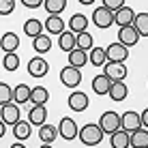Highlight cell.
Masks as SVG:
<instances>
[{
  "label": "cell",
  "instance_id": "obj_19",
  "mask_svg": "<svg viewBox=\"0 0 148 148\" xmlns=\"http://www.w3.org/2000/svg\"><path fill=\"white\" fill-rule=\"evenodd\" d=\"M110 146L112 148H129L131 146V133L127 131H116V133L110 135Z\"/></svg>",
  "mask_w": 148,
  "mask_h": 148
},
{
  "label": "cell",
  "instance_id": "obj_29",
  "mask_svg": "<svg viewBox=\"0 0 148 148\" xmlns=\"http://www.w3.org/2000/svg\"><path fill=\"white\" fill-rule=\"evenodd\" d=\"M43 24L39 22V19H28L26 24H24V32H26V37H32V39H37L39 34H43Z\"/></svg>",
  "mask_w": 148,
  "mask_h": 148
},
{
  "label": "cell",
  "instance_id": "obj_41",
  "mask_svg": "<svg viewBox=\"0 0 148 148\" xmlns=\"http://www.w3.org/2000/svg\"><path fill=\"white\" fill-rule=\"evenodd\" d=\"M77 2H79V4H86V7H90V4H92L95 0H77Z\"/></svg>",
  "mask_w": 148,
  "mask_h": 148
},
{
  "label": "cell",
  "instance_id": "obj_4",
  "mask_svg": "<svg viewBox=\"0 0 148 148\" xmlns=\"http://www.w3.org/2000/svg\"><path fill=\"white\" fill-rule=\"evenodd\" d=\"M105 56H108V62H125L129 58V47H125L122 43H112L105 47Z\"/></svg>",
  "mask_w": 148,
  "mask_h": 148
},
{
  "label": "cell",
  "instance_id": "obj_8",
  "mask_svg": "<svg viewBox=\"0 0 148 148\" xmlns=\"http://www.w3.org/2000/svg\"><path fill=\"white\" fill-rule=\"evenodd\" d=\"M60 82H62L64 86H69V88H75V86H79L82 82V71L67 64L62 71H60Z\"/></svg>",
  "mask_w": 148,
  "mask_h": 148
},
{
  "label": "cell",
  "instance_id": "obj_13",
  "mask_svg": "<svg viewBox=\"0 0 148 148\" xmlns=\"http://www.w3.org/2000/svg\"><path fill=\"white\" fill-rule=\"evenodd\" d=\"M88 97H86L84 92H77V90H75V92H71L69 95V108L73 110V112H84V110H88Z\"/></svg>",
  "mask_w": 148,
  "mask_h": 148
},
{
  "label": "cell",
  "instance_id": "obj_37",
  "mask_svg": "<svg viewBox=\"0 0 148 148\" xmlns=\"http://www.w3.org/2000/svg\"><path fill=\"white\" fill-rule=\"evenodd\" d=\"M103 7H105V9H110L112 13H116L118 9L125 7V0H103Z\"/></svg>",
  "mask_w": 148,
  "mask_h": 148
},
{
  "label": "cell",
  "instance_id": "obj_16",
  "mask_svg": "<svg viewBox=\"0 0 148 148\" xmlns=\"http://www.w3.org/2000/svg\"><path fill=\"white\" fill-rule=\"evenodd\" d=\"M69 30L73 34H79V32H86V28H88V17H86L84 13H75V15H71V19H69Z\"/></svg>",
  "mask_w": 148,
  "mask_h": 148
},
{
  "label": "cell",
  "instance_id": "obj_6",
  "mask_svg": "<svg viewBox=\"0 0 148 148\" xmlns=\"http://www.w3.org/2000/svg\"><path fill=\"white\" fill-rule=\"evenodd\" d=\"M0 120H2L4 125H11V127L17 125V122L22 120L19 118V105L13 103V101L7 103V105H2V108H0Z\"/></svg>",
  "mask_w": 148,
  "mask_h": 148
},
{
  "label": "cell",
  "instance_id": "obj_33",
  "mask_svg": "<svg viewBox=\"0 0 148 148\" xmlns=\"http://www.w3.org/2000/svg\"><path fill=\"white\" fill-rule=\"evenodd\" d=\"M77 47H79V49H84V52H90V49L95 47V45H92V34H90L88 30L77 34Z\"/></svg>",
  "mask_w": 148,
  "mask_h": 148
},
{
  "label": "cell",
  "instance_id": "obj_17",
  "mask_svg": "<svg viewBox=\"0 0 148 148\" xmlns=\"http://www.w3.org/2000/svg\"><path fill=\"white\" fill-rule=\"evenodd\" d=\"M43 26H45V30H47L49 34H58V37L64 32V28H67L60 15H49V17L45 19V24H43Z\"/></svg>",
  "mask_w": 148,
  "mask_h": 148
},
{
  "label": "cell",
  "instance_id": "obj_34",
  "mask_svg": "<svg viewBox=\"0 0 148 148\" xmlns=\"http://www.w3.org/2000/svg\"><path fill=\"white\" fill-rule=\"evenodd\" d=\"M2 64H4V69L11 73V71H17L19 67V58H17V54L11 52V54H4V60H2Z\"/></svg>",
  "mask_w": 148,
  "mask_h": 148
},
{
  "label": "cell",
  "instance_id": "obj_20",
  "mask_svg": "<svg viewBox=\"0 0 148 148\" xmlns=\"http://www.w3.org/2000/svg\"><path fill=\"white\" fill-rule=\"evenodd\" d=\"M127 92H129V88H127V84L120 79V82H112L108 97H110V99H114V101H125L127 99Z\"/></svg>",
  "mask_w": 148,
  "mask_h": 148
},
{
  "label": "cell",
  "instance_id": "obj_2",
  "mask_svg": "<svg viewBox=\"0 0 148 148\" xmlns=\"http://www.w3.org/2000/svg\"><path fill=\"white\" fill-rule=\"evenodd\" d=\"M99 127L103 129V133H116L120 131V116L116 112H103L101 114V120H99Z\"/></svg>",
  "mask_w": 148,
  "mask_h": 148
},
{
  "label": "cell",
  "instance_id": "obj_40",
  "mask_svg": "<svg viewBox=\"0 0 148 148\" xmlns=\"http://www.w3.org/2000/svg\"><path fill=\"white\" fill-rule=\"evenodd\" d=\"M4 133H7V125H4V122L0 120V140L4 137Z\"/></svg>",
  "mask_w": 148,
  "mask_h": 148
},
{
  "label": "cell",
  "instance_id": "obj_21",
  "mask_svg": "<svg viewBox=\"0 0 148 148\" xmlns=\"http://www.w3.org/2000/svg\"><path fill=\"white\" fill-rule=\"evenodd\" d=\"M58 127H54V125H47L45 122L43 127H39V137H41V142L43 144H54V140L58 137Z\"/></svg>",
  "mask_w": 148,
  "mask_h": 148
},
{
  "label": "cell",
  "instance_id": "obj_22",
  "mask_svg": "<svg viewBox=\"0 0 148 148\" xmlns=\"http://www.w3.org/2000/svg\"><path fill=\"white\" fill-rule=\"evenodd\" d=\"M30 133H32V125H30V120H19L17 125H13V135L17 137L19 142L28 140Z\"/></svg>",
  "mask_w": 148,
  "mask_h": 148
},
{
  "label": "cell",
  "instance_id": "obj_9",
  "mask_svg": "<svg viewBox=\"0 0 148 148\" xmlns=\"http://www.w3.org/2000/svg\"><path fill=\"white\" fill-rule=\"evenodd\" d=\"M135 11L131 7H122V9H118V11L114 13V24L116 26H120V28H125V26H133V19H135Z\"/></svg>",
  "mask_w": 148,
  "mask_h": 148
},
{
  "label": "cell",
  "instance_id": "obj_35",
  "mask_svg": "<svg viewBox=\"0 0 148 148\" xmlns=\"http://www.w3.org/2000/svg\"><path fill=\"white\" fill-rule=\"evenodd\" d=\"M13 101V90H11V86H7L4 82H0V108L2 105H7V103H11Z\"/></svg>",
  "mask_w": 148,
  "mask_h": 148
},
{
  "label": "cell",
  "instance_id": "obj_27",
  "mask_svg": "<svg viewBox=\"0 0 148 148\" xmlns=\"http://www.w3.org/2000/svg\"><path fill=\"white\" fill-rule=\"evenodd\" d=\"M47 99H49V92L43 86H34V88L30 90V101H32V105H45Z\"/></svg>",
  "mask_w": 148,
  "mask_h": 148
},
{
  "label": "cell",
  "instance_id": "obj_12",
  "mask_svg": "<svg viewBox=\"0 0 148 148\" xmlns=\"http://www.w3.org/2000/svg\"><path fill=\"white\" fill-rule=\"evenodd\" d=\"M47 71H49V64L45 62V58L34 56L32 60H28V73L32 77H43V75H47Z\"/></svg>",
  "mask_w": 148,
  "mask_h": 148
},
{
  "label": "cell",
  "instance_id": "obj_1",
  "mask_svg": "<svg viewBox=\"0 0 148 148\" xmlns=\"http://www.w3.org/2000/svg\"><path fill=\"white\" fill-rule=\"evenodd\" d=\"M103 129H101L99 125H84L79 129V142L84 146H97V144H101V140H103Z\"/></svg>",
  "mask_w": 148,
  "mask_h": 148
},
{
  "label": "cell",
  "instance_id": "obj_43",
  "mask_svg": "<svg viewBox=\"0 0 148 148\" xmlns=\"http://www.w3.org/2000/svg\"><path fill=\"white\" fill-rule=\"evenodd\" d=\"M41 148H54L52 144H41Z\"/></svg>",
  "mask_w": 148,
  "mask_h": 148
},
{
  "label": "cell",
  "instance_id": "obj_28",
  "mask_svg": "<svg viewBox=\"0 0 148 148\" xmlns=\"http://www.w3.org/2000/svg\"><path fill=\"white\" fill-rule=\"evenodd\" d=\"M131 146L133 148H148V129H137L131 133Z\"/></svg>",
  "mask_w": 148,
  "mask_h": 148
},
{
  "label": "cell",
  "instance_id": "obj_5",
  "mask_svg": "<svg viewBox=\"0 0 148 148\" xmlns=\"http://www.w3.org/2000/svg\"><path fill=\"white\" fill-rule=\"evenodd\" d=\"M92 24L97 28H110L112 24H114V13L101 4V7H97L92 11Z\"/></svg>",
  "mask_w": 148,
  "mask_h": 148
},
{
  "label": "cell",
  "instance_id": "obj_18",
  "mask_svg": "<svg viewBox=\"0 0 148 148\" xmlns=\"http://www.w3.org/2000/svg\"><path fill=\"white\" fill-rule=\"evenodd\" d=\"M19 47V37L15 32H4L0 37V49H4V54H11Z\"/></svg>",
  "mask_w": 148,
  "mask_h": 148
},
{
  "label": "cell",
  "instance_id": "obj_11",
  "mask_svg": "<svg viewBox=\"0 0 148 148\" xmlns=\"http://www.w3.org/2000/svg\"><path fill=\"white\" fill-rule=\"evenodd\" d=\"M137 41H140V34L133 26H125L118 30V43H122L125 47H133L137 45Z\"/></svg>",
  "mask_w": 148,
  "mask_h": 148
},
{
  "label": "cell",
  "instance_id": "obj_14",
  "mask_svg": "<svg viewBox=\"0 0 148 148\" xmlns=\"http://www.w3.org/2000/svg\"><path fill=\"white\" fill-rule=\"evenodd\" d=\"M45 118H47V108L45 105H32V110L28 112V120L32 127H43Z\"/></svg>",
  "mask_w": 148,
  "mask_h": 148
},
{
  "label": "cell",
  "instance_id": "obj_30",
  "mask_svg": "<svg viewBox=\"0 0 148 148\" xmlns=\"http://www.w3.org/2000/svg\"><path fill=\"white\" fill-rule=\"evenodd\" d=\"M133 28L140 37H148V13H137L133 19Z\"/></svg>",
  "mask_w": 148,
  "mask_h": 148
},
{
  "label": "cell",
  "instance_id": "obj_15",
  "mask_svg": "<svg viewBox=\"0 0 148 148\" xmlns=\"http://www.w3.org/2000/svg\"><path fill=\"white\" fill-rule=\"evenodd\" d=\"M58 47L62 49V52H73L75 47H77V34H73L71 30H64L62 34L58 37Z\"/></svg>",
  "mask_w": 148,
  "mask_h": 148
},
{
  "label": "cell",
  "instance_id": "obj_3",
  "mask_svg": "<svg viewBox=\"0 0 148 148\" xmlns=\"http://www.w3.org/2000/svg\"><path fill=\"white\" fill-rule=\"evenodd\" d=\"M58 133L62 140H75V137L79 135V129H77V125H75V120L71 118V116H64V118H60L58 122Z\"/></svg>",
  "mask_w": 148,
  "mask_h": 148
},
{
  "label": "cell",
  "instance_id": "obj_23",
  "mask_svg": "<svg viewBox=\"0 0 148 148\" xmlns=\"http://www.w3.org/2000/svg\"><path fill=\"white\" fill-rule=\"evenodd\" d=\"M110 86H112V79L105 73L97 75V77L92 79V90H95L97 95H108L110 92Z\"/></svg>",
  "mask_w": 148,
  "mask_h": 148
},
{
  "label": "cell",
  "instance_id": "obj_7",
  "mask_svg": "<svg viewBox=\"0 0 148 148\" xmlns=\"http://www.w3.org/2000/svg\"><path fill=\"white\" fill-rule=\"evenodd\" d=\"M120 129L122 131H127V133H133V131H137V129H142V118H140V114L137 112H125V114L120 116Z\"/></svg>",
  "mask_w": 148,
  "mask_h": 148
},
{
  "label": "cell",
  "instance_id": "obj_42",
  "mask_svg": "<svg viewBox=\"0 0 148 148\" xmlns=\"http://www.w3.org/2000/svg\"><path fill=\"white\" fill-rule=\"evenodd\" d=\"M11 148H26V146H24L22 142H17V144H11Z\"/></svg>",
  "mask_w": 148,
  "mask_h": 148
},
{
  "label": "cell",
  "instance_id": "obj_10",
  "mask_svg": "<svg viewBox=\"0 0 148 148\" xmlns=\"http://www.w3.org/2000/svg\"><path fill=\"white\" fill-rule=\"evenodd\" d=\"M103 69H105L103 73L108 75L112 82H120V79L127 77V67H125V62H105Z\"/></svg>",
  "mask_w": 148,
  "mask_h": 148
},
{
  "label": "cell",
  "instance_id": "obj_36",
  "mask_svg": "<svg viewBox=\"0 0 148 148\" xmlns=\"http://www.w3.org/2000/svg\"><path fill=\"white\" fill-rule=\"evenodd\" d=\"M15 11V0H0V15H11Z\"/></svg>",
  "mask_w": 148,
  "mask_h": 148
},
{
  "label": "cell",
  "instance_id": "obj_38",
  "mask_svg": "<svg viewBox=\"0 0 148 148\" xmlns=\"http://www.w3.org/2000/svg\"><path fill=\"white\" fill-rule=\"evenodd\" d=\"M43 2H45V0H22V4L26 9H39Z\"/></svg>",
  "mask_w": 148,
  "mask_h": 148
},
{
  "label": "cell",
  "instance_id": "obj_32",
  "mask_svg": "<svg viewBox=\"0 0 148 148\" xmlns=\"http://www.w3.org/2000/svg\"><path fill=\"white\" fill-rule=\"evenodd\" d=\"M67 9V0H45V11L49 15H60Z\"/></svg>",
  "mask_w": 148,
  "mask_h": 148
},
{
  "label": "cell",
  "instance_id": "obj_26",
  "mask_svg": "<svg viewBox=\"0 0 148 148\" xmlns=\"http://www.w3.org/2000/svg\"><path fill=\"white\" fill-rule=\"evenodd\" d=\"M30 90H32V88H28L26 84H17L13 88V103H17V105L28 103V101H30Z\"/></svg>",
  "mask_w": 148,
  "mask_h": 148
},
{
  "label": "cell",
  "instance_id": "obj_31",
  "mask_svg": "<svg viewBox=\"0 0 148 148\" xmlns=\"http://www.w3.org/2000/svg\"><path fill=\"white\" fill-rule=\"evenodd\" d=\"M32 47L37 49L39 54H45V52H49V47H52V39L43 32V34H39L37 39H32Z\"/></svg>",
  "mask_w": 148,
  "mask_h": 148
},
{
  "label": "cell",
  "instance_id": "obj_24",
  "mask_svg": "<svg viewBox=\"0 0 148 148\" xmlns=\"http://www.w3.org/2000/svg\"><path fill=\"white\" fill-rule=\"evenodd\" d=\"M88 62L95 64V67H105V62H108V56H105V47H92L88 54Z\"/></svg>",
  "mask_w": 148,
  "mask_h": 148
},
{
  "label": "cell",
  "instance_id": "obj_39",
  "mask_svg": "<svg viewBox=\"0 0 148 148\" xmlns=\"http://www.w3.org/2000/svg\"><path fill=\"white\" fill-rule=\"evenodd\" d=\"M140 118H142V127H144V129H148V108L140 114Z\"/></svg>",
  "mask_w": 148,
  "mask_h": 148
},
{
  "label": "cell",
  "instance_id": "obj_25",
  "mask_svg": "<svg viewBox=\"0 0 148 148\" xmlns=\"http://www.w3.org/2000/svg\"><path fill=\"white\" fill-rule=\"evenodd\" d=\"M86 62H88V54H86L84 49L75 47L73 52H69V64H71V67H75V69H82Z\"/></svg>",
  "mask_w": 148,
  "mask_h": 148
}]
</instances>
